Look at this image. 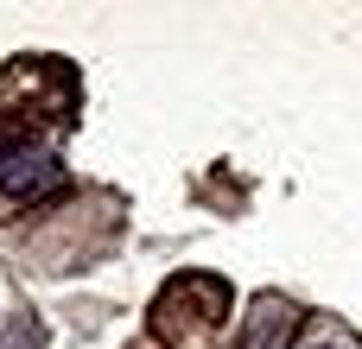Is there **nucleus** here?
<instances>
[{"label":"nucleus","instance_id":"f03ea898","mask_svg":"<svg viewBox=\"0 0 362 349\" xmlns=\"http://www.w3.org/2000/svg\"><path fill=\"white\" fill-rule=\"evenodd\" d=\"M312 349H362V343H356V337H337V331H331V337H318Z\"/></svg>","mask_w":362,"mask_h":349},{"label":"nucleus","instance_id":"f257e3e1","mask_svg":"<svg viewBox=\"0 0 362 349\" xmlns=\"http://www.w3.org/2000/svg\"><path fill=\"white\" fill-rule=\"evenodd\" d=\"M293 324H299V312H293V305H280V299H267V305H261V318L248 324V349H280L286 337H293Z\"/></svg>","mask_w":362,"mask_h":349}]
</instances>
